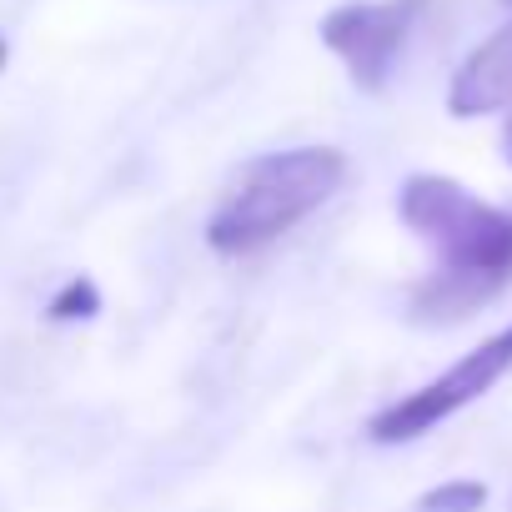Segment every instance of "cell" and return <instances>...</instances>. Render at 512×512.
I'll return each mask as SVG.
<instances>
[{
    "mask_svg": "<svg viewBox=\"0 0 512 512\" xmlns=\"http://www.w3.org/2000/svg\"><path fill=\"white\" fill-rule=\"evenodd\" d=\"M397 211L437 246V272L412 292L422 322H462L512 282V211L477 201L447 176H407Z\"/></svg>",
    "mask_w": 512,
    "mask_h": 512,
    "instance_id": "6da1fadb",
    "label": "cell"
},
{
    "mask_svg": "<svg viewBox=\"0 0 512 512\" xmlns=\"http://www.w3.org/2000/svg\"><path fill=\"white\" fill-rule=\"evenodd\" d=\"M342 176H347V156L332 146H297V151L256 156L206 221L211 251L246 256V251L272 246L297 221H307L342 186Z\"/></svg>",
    "mask_w": 512,
    "mask_h": 512,
    "instance_id": "7a4b0ae2",
    "label": "cell"
},
{
    "mask_svg": "<svg viewBox=\"0 0 512 512\" xmlns=\"http://www.w3.org/2000/svg\"><path fill=\"white\" fill-rule=\"evenodd\" d=\"M512 372V327L487 337L482 347H472L462 362H452L442 377H432L427 387L407 392L402 402L382 407L372 422H367V437L382 442V447H397V442H412L422 432H432L437 422H447L452 412L472 407L482 392H492L502 377Z\"/></svg>",
    "mask_w": 512,
    "mask_h": 512,
    "instance_id": "3957f363",
    "label": "cell"
},
{
    "mask_svg": "<svg viewBox=\"0 0 512 512\" xmlns=\"http://www.w3.org/2000/svg\"><path fill=\"white\" fill-rule=\"evenodd\" d=\"M422 11L427 0H352L322 21V46L342 56L362 91H382Z\"/></svg>",
    "mask_w": 512,
    "mask_h": 512,
    "instance_id": "277c9868",
    "label": "cell"
},
{
    "mask_svg": "<svg viewBox=\"0 0 512 512\" xmlns=\"http://www.w3.org/2000/svg\"><path fill=\"white\" fill-rule=\"evenodd\" d=\"M502 106H512V21L462 61V71L452 76V91H447L452 116H487Z\"/></svg>",
    "mask_w": 512,
    "mask_h": 512,
    "instance_id": "5b68a950",
    "label": "cell"
},
{
    "mask_svg": "<svg viewBox=\"0 0 512 512\" xmlns=\"http://www.w3.org/2000/svg\"><path fill=\"white\" fill-rule=\"evenodd\" d=\"M96 312H101V292H96L91 277H71V282L51 297V307H46L51 322H86V317H96Z\"/></svg>",
    "mask_w": 512,
    "mask_h": 512,
    "instance_id": "8992f818",
    "label": "cell"
},
{
    "mask_svg": "<svg viewBox=\"0 0 512 512\" xmlns=\"http://www.w3.org/2000/svg\"><path fill=\"white\" fill-rule=\"evenodd\" d=\"M482 507H487L482 482H442L417 502V512H482Z\"/></svg>",
    "mask_w": 512,
    "mask_h": 512,
    "instance_id": "52a82bcc",
    "label": "cell"
},
{
    "mask_svg": "<svg viewBox=\"0 0 512 512\" xmlns=\"http://www.w3.org/2000/svg\"><path fill=\"white\" fill-rule=\"evenodd\" d=\"M502 156H507V166H512V116H507V126H502Z\"/></svg>",
    "mask_w": 512,
    "mask_h": 512,
    "instance_id": "ba28073f",
    "label": "cell"
},
{
    "mask_svg": "<svg viewBox=\"0 0 512 512\" xmlns=\"http://www.w3.org/2000/svg\"><path fill=\"white\" fill-rule=\"evenodd\" d=\"M0 66H6V41H0Z\"/></svg>",
    "mask_w": 512,
    "mask_h": 512,
    "instance_id": "9c48e42d",
    "label": "cell"
}]
</instances>
